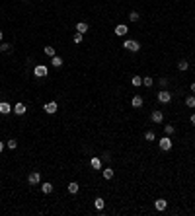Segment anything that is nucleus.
Listing matches in <instances>:
<instances>
[{
	"mask_svg": "<svg viewBox=\"0 0 195 216\" xmlns=\"http://www.w3.org/2000/svg\"><path fill=\"white\" fill-rule=\"evenodd\" d=\"M156 100L160 103H170V101H172V94H170L168 90H162V92H158V94H156Z\"/></svg>",
	"mask_w": 195,
	"mask_h": 216,
	"instance_id": "1",
	"label": "nucleus"
},
{
	"mask_svg": "<svg viewBox=\"0 0 195 216\" xmlns=\"http://www.w3.org/2000/svg\"><path fill=\"white\" fill-rule=\"evenodd\" d=\"M123 47L127 49V51H131V53H137L139 49H141V45H139V41H135V39H127V41L123 43Z\"/></svg>",
	"mask_w": 195,
	"mask_h": 216,
	"instance_id": "2",
	"label": "nucleus"
},
{
	"mask_svg": "<svg viewBox=\"0 0 195 216\" xmlns=\"http://www.w3.org/2000/svg\"><path fill=\"white\" fill-rule=\"evenodd\" d=\"M39 181H41V173H39V171H29L27 183L29 185H39Z\"/></svg>",
	"mask_w": 195,
	"mask_h": 216,
	"instance_id": "3",
	"label": "nucleus"
},
{
	"mask_svg": "<svg viewBox=\"0 0 195 216\" xmlns=\"http://www.w3.org/2000/svg\"><path fill=\"white\" fill-rule=\"evenodd\" d=\"M47 66L45 64H37V66H35V68H33V74H35V78H45L47 76Z\"/></svg>",
	"mask_w": 195,
	"mask_h": 216,
	"instance_id": "4",
	"label": "nucleus"
},
{
	"mask_svg": "<svg viewBox=\"0 0 195 216\" xmlns=\"http://www.w3.org/2000/svg\"><path fill=\"white\" fill-rule=\"evenodd\" d=\"M160 150H164V152H168V150H172V138L168 137H164V138H160Z\"/></svg>",
	"mask_w": 195,
	"mask_h": 216,
	"instance_id": "5",
	"label": "nucleus"
},
{
	"mask_svg": "<svg viewBox=\"0 0 195 216\" xmlns=\"http://www.w3.org/2000/svg\"><path fill=\"white\" fill-rule=\"evenodd\" d=\"M43 109H45V113L55 115V113H57V109H59V105H57V101H49V103L43 105Z\"/></svg>",
	"mask_w": 195,
	"mask_h": 216,
	"instance_id": "6",
	"label": "nucleus"
},
{
	"mask_svg": "<svg viewBox=\"0 0 195 216\" xmlns=\"http://www.w3.org/2000/svg\"><path fill=\"white\" fill-rule=\"evenodd\" d=\"M12 111H14L16 115H26V111H27V107H26V103H22V101H18L14 107H12Z\"/></svg>",
	"mask_w": 195,
	"mask_h": 216,
	"instance_id": "7",
	"label": "nucleus"
},
{
	"mask_svg": "<svg viewBox=\"0 0 195 216\" xmlns=\"http://www.w3.org/2000/svg\"><path fill=\"white\" fill-rule=\"evenodd\" d=\"M150 121L152 123H162L164 121V113H162V111H158V109H154L150 113Z\"/></svg>",
	"mask_w": 195,
	"mask_h": 216,
	"instance_id": "8",
	"label": "nucleus"
},
{
	"mask_svg": "<svg viewBox=\"0 0 195 216\" xmlns=\"http://www.w3.org/2000/svg\"><path fill=\"white\" fill-rule=\"evenodd\" d=\"M166 206H168V202L164 201V199H158V201H154V208L158 212H162V210H166Z\"/></svg>",
	"mask_w": 195,
	"mask_h": 216,
	"instance_id": "9",
	"label": "nucleus"
},
{
	"mask_svg": "<svg viewBox=\"0 0 195 216\" xmlns=\"http://www.w3.org/2000/svg\"><path fill=\"white\" fill-rule=\"evenodd\" d=\"M0 113H2V115L12 113V105H10L8 101H0Z\"/></svg>",
	"mask_w": 195,
	"mask_h": 216,
	"instance_id": "10",
	"label": "nucleus"
},
{
	"mask_svg": "<svg viewBox=\"0 0 195 216\" xmlns=\"http://www.w3.org/2000/svg\"><path fill=\"white\" fill-rule=\"evenodd\" d=\"M127 31H129V27L125 26V23H119L117 27H115V35H119V37H123V35H127Z\"/></svg>",
	"mask_w": 195,
	"mask_h": 216,
	"instance_id": "11",
	"label": "nucleus"
},
{
	"mask_svg": "<svg viewBox=\"0 0 195 216\" xmlns=\"http://www.w3.org/2000/svg\"><path fill=\"white\" fill-rule=\"evenodd\" d=\"M131 105H133V107H137V109H139V107H143V105H144L143 97H141V96H135V97L131 100Z\"/></svg>",
	"mask_w": 195,
	"mask_h": 216,
	"instance_id": "12",
	"label": "nucleus"
},
{
	"mask_svg": "<svg viewBox=\"0 0 195 216\" xmlns=\"http://www.w3.org/2000/svg\"><path fill=\"white\" fill-rule=\"evenodd\" d=\"M90 165H92L94 169H102V158H98V156H94L92 160H90Z\"/></svg>",
	"mask_w": 195,
	"mask_h": 216,
	"instance_id": "13",
	"label": "nucleus"
},
{
	"mask_svg": "<svg viewBox=\"0 0 195 216\" xmlns=\"http://www.w3.org/2000/svg\"><path fill=\"white\" fill-rule=\"evenodd\" d=\"M76 31L84 35V33L88 31V23H86V22H78V23H76Z\"/></svg>",
	"mask_w": 195,
	"mask_h": 216,
	"instance_id": "14",
	"label": "nucleus"
},
{
	"mask_svg": "<svg viewBox=\"0 0 195 216\" xmlns=\"http://www.w3.org/2000/svg\"><path fill=\"white\" fill-rule=\"evenodd\" d=\"M51 64L55 66V68H60V66H63V59L55 55V57H51Z\"/></svg>",
	"mask_w": 195,
	"mask_h": 216,
	"instance_id": "15",
	"label": "nucleus"
},
{
	"mask_svg": "<svg viewBox=\"0 0 195 216\" xmlns=\"http://www.w3.org/2000/svg\"><path fill=\"white\" fill-rule=\"evenodd\" d=\"M41 191H43L45 195H51L53 193V185L51 183H41Z\"/></svg>",
	"mask_w": 195,
	"mask_h": 216,
	"instance_id": "16",
	"label": "nucleus"
},
{
	"mask_svg": "<svg viewBox=\"0 0 195 216\" xmlns=\"http://www.w3.org/2000/svg\"><path fill=\"white\" fill-rule=\"evenodd\" d=\"M78 189H80V185H78L76 181H70V183H68V193L74 195V193H78Z\"/></svg>",
	"mask_w": 195,
	"mask_h": 216,
	"instance_id": "17",
	"label": "nucleus"
},
{
	"mask_svg": "<svg viewBox=\"0 0 195 216\" xmlns=\"http://www.w3.org/2000/svg\"><path fill=\"white\" fill-rule=\"evenodd\" d=\"M94 206L98 208V210H102V208H103V206H106V201H103V199H102V197H98V199L94 201Z\"/></svg>",
	"mask_w": 195,
	"mask_h": 216,
	"instance_id": "18",
	"label": "nucleus"
},
{
	"mask_svg": "<svg viewBox=\"0 0 195 216\" xmlns=\"http://www.w3.org/2000/svg\"><path fill=\"white\" fill-rule=\"evenodd\" d=\"M187 68H189V63H187L185 59H181L180 63H178V70H181V72H184V70H187Z\"/></svg>",
	"mask_w": 195,
	"mask_h": 216,
	"instance_id": "19",
	"label": "nucleus"
},
{
	"mask_svg": "<svg viewBox=\"0 0 195 216\" xmlns=\"http://www.w3.org/2000/svg\"><path fill=\"white\" fill-rule=\"evenodd\" d=\"M185 105L189 107V109L195 107V96H187V97H185Z\"/></svg>",
	"mask_w": 195,
	"mask_h": 216,
	"instance_id": "20",
	"label": "nucleus"
},
{
	"mask_svg": "<svg viewBox=\"0 0 195 216\" xmlns=\"http://www.w3.org/2000/svg\"><path fill=\"white\" fill-rule=\"evenodd\" d=\"M131 84L135 86V88H139V86H143V76H133L131 80Z\"/></svg>",
	"mask_w": 195,
	"mask_h": 216,
	"instance_id": "21",
	"label": "nucleus"
},
{
	"mask_svg": "<svg viewBox=\"0 0 195 216\" xmlns=\"http://www.w3.org/2000/svg\"><path fill=\"white\" fill-rule=\"evenodd\" d=\"M144 140H148V142L156 140V134H154V131H146V132H144Z\"/></svg>",
	"mask_w": 195,
	"mask_h": 216,
	"instance_id": "22",
	"label": "nucleus"
},
{
	"mask_svg": "<svg viewBox=\"0 0 195 216\" xmlns=\"http://www.w3.org/2000/svg\"><path fill=\"white\" fill-rule=\"evenodd\" d=\"M103 177H106V179H113V169L106 168V169H103Z\"/></svg>",
	"mask_w": 195,
	"mask_h": 216,
	"instance_id": "23",
	"label": "nucleus"
},
{
	"mask_svg": "<svg viewBox=\"0 0 195 216\" xmlns=\"http://www.w3.org/2000/svg\"><path fill=\"white\" fill-rule=\"evenodd\" d=\"M139 18H141V16H139V12H135V10L129 12V22H139Z\"/></svg>",
	"mask_w": 195,
	"mask_h": 216,
	"instance_id": "24",
	"label": "nucleus"
},
{
	"mask_svg": "<svg viewBox=\"0 0 195 216\" xmlns=\"http://www.w3.org/2000/svg\"><path fill=\"white\" fill-rule=\"evenodd\" d=\"M43 51H45V55H47V57H55V55H57V51H55V47H45Z\"/></svg>",
	"mask_w": 195,
	"mask_h": 216,
	"instance_id": "25",
	"label": "nucleus"
},
{
	"mask_svg": "<svg viewBox=\"0 0 195 216\" xmlns=\"http://www.w3.org/2000/svg\"><path fill=\"white\" fill-rule=\"evenodd\" d=\"M143 84L146 86V88H150V86H152V84H154V80H152L150 76H144V78H143Z\"/></svg>",
	"mask_w": 195,
	"mask_h": 216,
	"instance_id": "26",
	"label": "nucleus"
},
{
	"mask_svg": "<svg viewBox=\"0 0 195 216\" xmlns=\"http://www.w3.org/2000/svg\"><path fill=\"white\" fill-rule=\"evenodd\" d=\"M6 144H8V148H12V150H14V148H18V140H16V138H10Z\"/></svg>",
	"mask_w": 195,
	"mask_h": 216,
	"instance_id": "27",
	"label": "nucleus"
},
{
	"mask_svg": "<svg viewBox=\"0 0 195 216\" xmlns=\"http://www.w3.org/2000/svg\"><path fill=\"white\" fill-rule=\"evenodd\" d=\"M164 131H166V134L170 137V134H174V132H176V128H174L172 125H166V127H164Z\"/></svg>",
	"mask_w": 195,
	"mask_h": 216,
	"instance_id": "28",
	"label": "nucleus"
},
{
	"mask_svg": "<svg viewBox=\"0 0 195 216\" xmlns=\"http://www.w3.org/2000/svg\"><path fill=\"white\" fill-rule=\"evenodd\" d=\"M6 51H10V45L8 43H0V53H6Z\"/></svg>",
	"mask_w": 195,
	"mask_h": 216,
	"instance_id": "29",
	"label": "nucleus"
},
{
	"mask_svg": "<svg viewBox=\"0 0 195 216\" xmlns=\"http://www.w3.org/2000/svg\"><path fill=\"white\" fill-rule=\"evenodd\" d=\"M72 41H74V43H82V33H74V37H72Z\"/></svg>",
	"mask_w": 195,
	"mask_h": 216,
	"instance_id": "30",
	"label": "nucleus"
},
{
	"mask_svg": "<svg viewBox=\"0 0 195 216\" xmlns=\"http://www.w3.org/2000/svg\"><path fill=\"white\" fill-rule=\"evenodd\" d=\"M191 125L195 127V115H191Z\"/></svg>",
	"mask_w": 195,
	"mask_h": 216,
	"instance_id": "31",
	"label": "nucleus"
},
{
	"mask_svg": "<svg viewBox=\"0 0 195 216\" xmlns=\"http://www.w3.org/2000/svg\"><path fill=\"white\" fill-rule=\"evenodd\" d=\"M2 150H4V142H0V154H2Z\"/></svg>",
	"mask_w": 195,
	"mask_h": 216,
	"instance_id": "32",
	"label": "nucleus"
},
{
	"mask_svg": "<svg viewBox=\"0 0 195 216\" xmlns=\"http://www.w3.org/2000/svg\"><path fill=\"white\" fill-rule=\"evenodd\" d=\"M191 92H193V94H195V82L191 84Z\"/></svg>",
	"mask_w": 195,
	"mask_h": 216,
	"instance_id": "33",
	"label": "nucleus"
},
{
	"mask_svg": "<svg viewBox=\"0 0 195 216\" xmlns=\"http://www.w3.org/2000/svg\"><path fill=\"white\" fill-rule=\"evenodd\" d=\"M2 39H4V33H2V31H0V41H2Z\"/></svg>",
	"mask_w": 195,
	"mask_h": 216,
	"instance_id": "34",
	"label": "nucleus"
},
{
	"mask_svg": "<svg viewBox=\"0 0 195 216\" xmlns=\"http://www.w3.org/2000/svg\"><path fill=\"white\" fill-rule=\"evenodd\" d=\"M23 2H29V0H23Z\"/></svg>",
	"mask_w": 195,
	"mask_h": 216,
	"instance_id": "35",
	"label": "nucleus"
}]
</instances>
